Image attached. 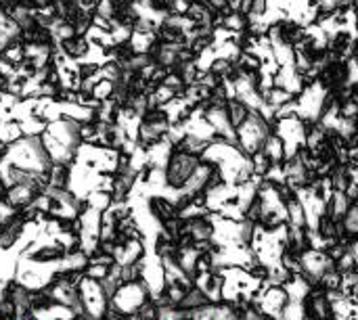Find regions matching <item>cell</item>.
<instances>
[{
  "label": "cell",
  "instance_id": "1",
  "mask_svg": "<svg viewBox=\"0 0 358 320\" xmlns=\"http://www.w3.org/2000/svg\"><path fill=\"white\" fill-rule=\"evenodd\" d=\"M40 140L52 163L71 166L76 161L80 140V122L71 117H57L46 124V130L40 134Z\"/></svg>",
  "mask_w": 358,
  "mask_h": 320
},
{
  "label": "cell",
  "instance_id": "2",
  "mask_svg": "<svg viewBox=\"0 0 358 320\" xmlns=\"http://www.w3.org/2000/svg\"><path fill=\"white\" fill-rule=\"evenodd\" d=\"M0 159L31 176H42L52 166L40 136H19L17 140L6 145L4 155Z\"/></svg>",
  "mask_w": 358,
  "mask_h": 320
},
{
  "label": "cell",
  "instance_id": "3",
  "mask_svg": "<svg viewBox=\"0 0 358 320\" xmlns=\"http://www.w3.org/2000/svg\"><path fill=\"white\" fill-rule=\"evenodd\" d=\"M61 275L59 260H38L29 256H19L15 264L13 283L23 287L29 293L44 291Z\"/></svg>",
  "mask_w": 358,
  "mask_h": 320
},
{
  "label": "cell",
  "instance_id": "4",
  "mask_svg": "<svg viewBox=\"0 0 358 320\" xmlns=\"http://www.w3.org/2000/svg\"><path fill=\"white\" fill-rule=\"evenodd\" d=\"M220 300L231 306H248L260 291L262 279L254 277L245 268H220Z\"/></svg>",
  "mask_w": 358,
  "mask_h": 320
},
{
  "label": "cell",
  "instance_id": "5",
  "mask_svg": "<svg viewBox=\"0 0 358 320\" xmlns=\"http://www.w3.org/2000/svg\"><path fill=\"white\" fill-rule=\"evenodd\" d=\"M147 302H149V293L141 281L120 283L113 296L109 298V312H113L120 319H126L136 314Z\"/></svg>",
  "mask_w": 358,
  "mask_h": 320
},
{
  "label": "cell",
  "instance_id": "6",
  "mask_svg": "<svg viewBox=\"0 0 358 320\" xmlns=\"http://www.w3.org/2000/svg\"><path fill=\"white\" fill-rule=\"evenodd\" d=\"M235 132H237V147L248 157H252L262 149V143L271 134V126L258 111H250L248 117L235 128Z\"/></svg>",
  "mask_w": 358,
  "mask_h": 320
},
{
  "label": "cell",
  "instance_id": "7",
  "mask_svg": "<svg viewBox=\"0 0 358 320\" xmlns=\"http://www.w3.org/2000/svg\"><path fill=\"white\" fill-rule=\"evenodd\" d=\"M78 289V298L82 304V317L88 320H103L109 312V300L101 287L99 281L88 279V277H80V281L76 283Z\"/></svg>",
  "mask_w": 358,
  "mask_h": 320
},
{
  "label": "cell",
  "instance_id": "8",
  "mask_svg": "<svg viewBox=\"0 0 358 320\" xmlns=\"http://www.w3.org/2000/svg\"><path fill=\"white\" fill-rule=\"evenodd\" d=\"M201 157L195 153H187L180 149L172 147V153L166 161L164 174H166V182L170 189H182V184L191 178V174L195 172V168L199 166Z\"/></svg>",
  "mask_w": 358,
  "mask_h": 320
},
{
  "label": "cell",
  "instance_id": "9",
  "mask_svg": "<svg viewBox=\"0 0 358 320\" xmlns=\"http://www.w3.org/2000/svg\"><path fill=\"white\" fill-rule=\"evenodd\" d=\"M298 264H300V275L310 285H319V281L323 279V275L329 272L331 268H336V262L329 258L327 252L313 249V247H304L298 254Z\"/></svg>",
  "mask_w": 358,
  "mask_h": 320
},
{
  "label": "cell",
  "instance_id": "10",
  "mask_svg": "<svg viewBox=\"0 0 358 320\" xmlns=\"http://www.w3.org/2000/svg\"><path fill=\"white\" fill-rule=\"evenodd\" d=\"M287 300L289 298L281 285H266L264 289L260 287V291L252 298V302L258 304V312L268 320H277L281 317Z\"/></svg>",
  "mask_w": 358,
  "mask_h": 320
},
{
  "label": "cell",
  "instance_id": "11",
  "mask_svg": "<svg viewBox=\"0 0 358 320\" xmlns=\"http://www.w3.org/2000/svg\"><path fill=\"white\" fill-rule=\"evenodd\" d=\"M44 291H46V298L50 302H57L61 306H67L69 310L76 312V317H82V304H80V298H78L76 283H71L67 277L59 275Z\"/></svg>",
  "mask_w": 358,
  "mask_h": 320
},
{
  "label": "cell",
  "instance_id": "12",
  "mask_svg": "<svg viewBox=\"0 0 358 320\" xmlns=\"http://www.w3.org/2000/svg\"><path fill=\"white\" fill-rule=\"evenodd\" d=\"M145 254V243L143 239H115L113 249H111V260L117 266H132L136 264Z\"/></svg>",
  "mask_w": 358,
  "mask_h": 320
},
{
  "label": "cell",
  "instance_id": "13",
  "mask_svg": "<svg viewBox=\"0 0 358 320\" xmlns=\"http://www.w3.org/2000/svg\"><path fill=\"white\" fill-rule=\"evenodd\" d=\"M189 320H241L239 312L229 304V306H220L216 304H203L195 310H189Z\"/></svg>",
  "mask_w": 358,
  "mask_h": 320
},
{
  "label": "cell",
  "instance_id": "14",
  "mask_svg": "<svg viewBox=\"0 0 358 320\" xmlns=\"http://www.w3.org/2000/svg\"><path fill=\"white\" fill-rule=\"evenodd\" d=\"M19 252L15 247L0 249V306L6 300V289L13 283L15 277V264H17Z\"/></svg>",
  "mask_w": 358,
  "mask_h": 320
},
{
  "label": "cell",
  "instance_id": "15",
  "mask_svg": "<svg viewBox=\"0 0 358 320\" xmlns=\"http://www.w3.org/2000/svg\"><path fill=\"white\" fill-rule=\"evenodd\" d=\"M31 319L36 320H73L76 312L69 310L67 306H61L57 302L46 300V304H36L31 306Z\"/></svg>",
  "mask_w": 358,
  "mask_h": 320
},
{
  "label": "cell",
  "instance_id": "16",
  "mask_svg": "<svg viewBox=\"0 0 358 320\" xmlns=\"http://www.w3.org/2000/svg\"><path fill=\"white\" fill-rule=\"evenodd\" d=\"M281 287L285 289V293H287L289 300H302V302H306V298L313 293L310 283L302 275H289V279Z\"/></svg>",
  "mask_w": 358,
  "mask_h": 320
},
{
  "label": "cell",
  "instance_id": "17",
  "mask_svg": "<svg viewBox=\"0 0 358 320\" xmlns=\"http://www.w3.org/2000/svg\"><path fill=\"white\" fill-rule=\"evenodd\" d=\"M262 153H264V157L271 161V163H283L285 161V147H283V140L275 134V132H271L268 136H266V140L262 143V149H260Z\"/></svg>",
  "mask_w": 358,
  "mask_h": 320
},
{
  "label": "cell",
  "instance_id": "18",
  "mask_svg": "<svg viewBox=\"0 0 358 320\" xmlns=\"http://www.w3.org/2000/svg\"><path fill=\"white\" fill-rule=\"evenodd\" d=\"M350 203H355V201H350L344 191H334L329 195V199H327V216L338 222L346 214V210L350 208Z\"/></svg>",
  "mask_w": 358,
  "mask_h": 320
},
{
  "label": "cell",
  "instance_id": "19",
  "mask_svg": "<svg viewBox=\"0 0 358 320\" xmlns=\"http://www.w3.org/2000/svg\"><path fill=\"white\" fill-rule=\"evenodd\" d=\"M340 228H342V239H357L358 235V201L350 203V208L346 210V214L338 220Z\"/></svg>",
  "mask_w": 358,
  "mask_h": 320
},
{
  "label": "cell",
  "instance_id": "20",
  "mask_svg": "<svg viewBox=\"0 0 358 320\" xmlns=\"http://www.w3.org/2000/svg\"><path fill=\"white\" fill-rule=\"evenodd\" d=\"M277 320H313L308 314V308H306V302L302 300H287L281 317Z\"/></svg>",
  "mask_w": 358,
  "mask_h": 320
},
{
  "label": "cell",
  "instance_id": "21",
  "mask_svg": "<svg viewBox=\"0 0 358 320\" xmlns=\"http://www.w3.org/2000/svg\"><path fill=\"white\" fill-rule=\"evenodd\" d=\"M308 314H313L317 320H331V306H329V300L325 298V293L310 298V310H308Z\"/></svg>",
  "mask_w": 358,
  "mask_h": 320
},
{
  "label": "cell",
  "instance_id": "22",
  "mask_svg": "<svg viewBox=\"0 0 358 320\" xmlns=\"http://www.w3.org/2000/svg\"><path fill=\"white\" fill-rule=\"evenodd\" d=\"M155 320H189V312L176 304H159L155 308Z\"/></svg>",
  "mask_w": 358,
  "mask_h": 320
},
{
  "label": "cell",
  "instance_id": "23",
  "mask_svg": "<svg viewBox=\"0 0 358 320\" xmlns=\"http://www.w3.org/2000/svg\"><path fill=\"white\" fill-rule=\"evenodd\" d=\"M224 111H227V115H229V119H231V124L237 128L245 117H248V113H250V109L239 101V99H229L227 101V105H224Z\"/></svg>",
  "mask_w": 358,
  "mask_h": 320
},
{
  "label": "cell",
  "instance_id": "24",
  "mask_svg": "<svg viewBox=\"0 0 358 320\" xmlns=\"http://www.w3.org/2000/svg\"><path fill=\"white\" fill-rule=\"evenodd\" d=\"M84 203L92 210H99V212H105L109 210V205L113 203L111 199V193L109 191H92L84 197Z\"/></svg>",
  "mask_w": 358,
  "mask_h": 320
},
{
  "label": "cell",
  "instance_id": "25",
  "mask_svg": "<svg viewBox=\"0 0 358 320\" xmlns=\"http://www.w3.org/2000/svg\"><path fill=\"white\" fill-rule=\"evenodd\" d=\"M113 90H115V84H113V82L96 80V82H94V86H92L90 96H92L96 103H103V101H109V99L113 96Z\"/></svg>",
  "mask_w": 358,
  "mask_h": 320
},
{
  "label": "cell",
  "instance_id": "26",
  "mask_svg": "<svg viewBox=\"0 0 358 320\" xmlns=\"http://www.w3.org/2000/svg\"><path fill=\"white\" fill-rule=\"evenodd\" d=\"M109 268H111V264H105V262H90V260H88V264H86V268L82 270V275L88 277V279H94V281H103V279L109 275Z\"/></svg>",
  "mask_w": 358,
  "mask_h": 320
},
{
  "label": "cell",
  "instance_id": "27",
  "mask_svg": "<svg viewBox=\"0 0 358 320\" xmlns=\"http://www.w3.org/2000/svg\"><path fill=\"white\" fill-rule=\"evenodd\" d=\"M239 317H241V320H266L258 312V308H243V312Z\"/></svg>",
  "mask_w": 358,
  "mask_h": 320
},
{
  "label": "cell",
  "instance_id": "28",
  "mask_svg": "<svg viewBox=\"0 0 358 320\" xmlns=\"http://www.w3.org/2000/svg\"><path fill=\"white\" fill-rule=\"evenodd\" d=\"M252 15H258L262 17L266 13V0H252V8H250Z\"/></svg>",
  "mask_w": 358,
  "mask_h": 320
},
{
  "label": "cell",
  "instance_id": "29",
  "mask_svg": "<svg viewBox=\"0 0 358 320\" xmlns=\"http://www.w3.org/2000/svg\"><path fill=\"white\" fill-rule=\"evenodd\" d=\"M27 320H36V319H27Z\"/></svg>",
  "mask_w": 358,
  "mask_h": 320
},
{
  "label": "cell",
  "instance_id": "30",
  "mask_svg": "<svg viewBox=\"0 0 358 320\" xmlns=\"http://www.w3.org/2000/svg\"><path fill=\"white\" fill-rule=\"evenodd\" d=\"M73 320H78V317H76V319H73Z\"/></svg>",
  "mask_w": 358,
  "mask_h": 320
}]
</instances>
